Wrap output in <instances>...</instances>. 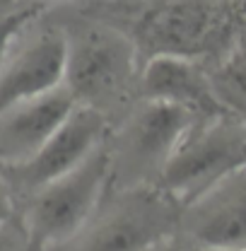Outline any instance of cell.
Returning <instances> with one entry per match:
<instances>
[{"mask_svg":"<svg viewBox=\"0 0 246 251\" xmlns=\"http://www.w3.org/2000/svg\"><path fill=\"white\" fill-rule=\"evenodd\" d=\"M68 34L44 31L0 68V114L20 101L51 92L65 82Z\"/></svg>","mask_w":246,"mask_h":251,"instance_id":"obj_9","label":"cell"},{"mask_svg":"<svg viewBox=\"0 0 246 251\" xmlns=\"http://www.w3.org/2000/svg\"><path fill=\"white\" fill-rule=\"evenodd\" d=\"M0 251H17L15 249V237L7 229V222L0 225Z\"/></svg>","mask_w":246,"mask_h":251,"instance_id":"obj_13","label":"cell"},{"mask_svg":"<svg viewBox=\"0 0 246 251\" xmlns=\"http://www.w3.org/2000/svg\"><path fill=\"white\" fill-rule=\"evenodd\" d=\"M135 68V44L109 27H82L68 36L65 87L77 104L101 106L128 85Z\"/></svg>","mask_w":246,"mask_h":251,"instance_id":"obj_4","label":"cell"},{"mask_svg":"<svg viewBox=\"0 0 246 251\" xmlns=\"http://www.w3.org/2000/svg\"><path fill=\"white\" fill-rule=\"evenodd\" d=\"M36 17V7H20L15 12H7L0 17V68L5 65L10 49L15 44V39L22 34V29Z\"/></svg>","mask_w":246,"mask_h":251,"instance_id":"obj_12","label":"cell"},{"mask_svg":"<svg viewBox=\"0 0 246 251\" xmlns=\"http://www.w3.org/2000/svg\"><path fill=\"white\" fill-rule=\"evenodd\" d=\"M244 157L246 126L242 121L227 119V114L196 119L159 172V188L188 203L227 172L244 164Z\"/></svg>","mask_w":246,"mask_h":251,"instance_id":"obj_2","label":"cell"},{"mask_svg":"<svg viewBox=\"0 0 246 251\" xmlns=\"http://www.w3.org/2000/svg\"><path fill=\"white\" fill-rule=\"evenodd\" d=\"M10 218H12V203H10L7 193L0 191V225L10 222Z\"/></svg>","mask_w":246,"mask_h":251,"instance_id":"obj_14","label":"cell"},{"mask_svg":"<svg viewBox=\"0 0 246 251\" xmlns=\"http://www.w3.org/2000/svg\"><path fill=\"white\" fill-rule=\"evenodd\" d=\"M196 119L198 114L179 104L145 99V104L133 111L111 148V176L123 181L159 176Z\"/></svg>","mask_w":246,"mask_h":251,"instance_id":"obj_3","label":"cell"},{"mask_svg":"<svg viewBox=\"0 0 246 251\" xmlns=\"http://www.w3.org/2000/svg\"><path fill=\"white\" fill-rule=\"evenodd\" d=\"M104 130L106 119L101 109L77 104L36 155L5 172L17 188L34 193L80 167L101 145Z\"/></svg>","mask_w":246,"mask_h":251,"instance_id":"obj_5","label":"cell"},{"mask_svg":"<svg viewBox=\"0 0 246 251\" xmlns=\"http://www.w3.org/2000/svg\"><path fill=\"white\" fill-rule=\"evenodd\" d=\"M174 198L159 191H135L85 237L77 251H145L179 220Z\"/></svg>","mask_w":246,"mask_h":251,"instance_id":"obj_7","label":"cell"},{"mask_svg":"<svg viewBox=\"0 0 246 251\" xmlns=\"http://www.w3.org/2000/svg\"><path fill=\"white\" fill-rule=\"evenodd\" d=\"M111 179V150L99 145L80 167L34 191L25 215L27 249L46 251L73 239L92 218L101 191Z\"/></svg>","mask_w":246,"mask_h":251,"instance_id":"obj_1","label":"cell"},{"mask_svg":"<svg viewBox=\"0 0 246 251\" xmlns=\"http://www.w3.org/2000/svg\"><path fill=\"white\" fill-rule=\"evenodd\" d=\"M181 225L200 247L246 251V162L191 198Z\"/></svg>","mask_w":246,"mask_h":251,"instance_id":"obj_6","label":"cell"},{"mask_svg":"<svg viewBox=\"0 0 246 251\" xmlns=\"http://www.w3.org/2000/svg\"><path fill=\"white\" fill-rule=\"evenodd\" d=\"M140 87L145 99L172 101L203 116L222 114L210 82L186 56H150L140 77Z\"/></svg>","mask_w":246,"mask_h":251,"instance_id":"obj_11","label":"cell"},{"mask_svg":"<svg viewBox=\"0 0 246 251\" xmlns=\"http://www.w3.org/2000/svg\"><path fill=\"white\" fill-rule=\"evenodd\" d=\"M75 106L77 99L61 85L41 97L5 109L0 114V167L10 169L31 159Z\"/></svg>","mask_w":246,"mask_h":251,"instance_id":"obj_8","label":"cell"},{"mask_svg":"<svg viewBox=\"0 0 246 251\" xmlns=\"http://www.w3.org/2000/svg\"><path fill=\"white\" fill-rule=\"evenodd\" d=\"M213 29V12L200 0H174L150 12L140 27L138 41L150 56L198 53Z\"/></svg>","mask_w":246,"mask_h":251,"instance_id":"obj_10","label":"cell"}]
</instances>
